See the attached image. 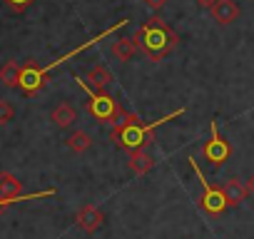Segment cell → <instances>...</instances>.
Here are the masks:
<instances>
[{
    "label": "cell",
    "instance_id": "ac0fdd59",
    "mask_svg": "<svg viewBox=\"0 0 254 239\" xmlns=\"http://www.w3.org/2000/svg\"><path fill=\"white\" fill-rule=\"evenodd\" d=\"M3 3H5L13 13H25V10L35 3V0H3Z\"/></svg>",
    "mask_w": 254,
    "mask_h": 239
},
{
    "label": "cell",
    "instance_id": "3957f363",
    "mask_svg": "<svg viewBox=\"0 0 254 239\" xmlns=\"http://www.w3.org/2000/svg\"><path fill=\"white\" fill-rule=\"evenodd\" d=\"M75 80H77V85L85 90V95H87V112L97 120V122L115 125L117 120L125 115V112H122V107H120V102H117L107 90H95L87 80H80L77 75H75Z\"/></svg>",
    "mask_w": 254,
    "mask_h": 239
},
{
    "label": "cell",
    "instance_id": "9a60e30c",
    "mask_svg": "<svg viewBox=\"0 0 254 239\" xmlns=\"http://www.w3.org/2000/svg\"><path fill=\"white\" fill-rule=\"evenodd\" d=\"M0 82L5 87H18L20 82V65L15 60H8L3 67H0Z\"/></svg>",
    "mask_w": 254,
    "mask_h": 239
},
{
    "label": "cell",
    "instance_id": "7a4b0ae2",
    "mask_svg": "<svg viewBox=\"0 0 254 239\" xmlns=\"http://www.w3.org/2000/svg\"><path fill=\"white\" fill-rule=\"evenodd\" d=\"M135 43L140 45V50H142L147 58L162 60V58H167V55L180 45V38H177V33H175L162 18H150L142 28H137Z\"/></svg>",
    "mask_w": 254,
    "mask_h": 239
},
{
    "label": "cell",
    "instance_id": "52a82bcc",
    "mask_svg": "<svg viewBox=\"0 0 254 239\" xmlns=\"http://www.w3.org/2000/svg\"><path fill=\"white\" fill-rule=\"evenodd\" d=\"M45 80H48V72L40 65H35L33 60H28L25 65H20V82H18V87H20L23 95H28V97L38 95L43 90Z\"/></svg>",
    "mask_w": 254,
    "mask_h": 239
},
{
    "label": "cell",
    "instance_id": "277c9868",
    "mask_svg": "<svg viewBox=\"0 0 254 239\" xmlns=\"http://www.w3.org/2000/svg\"><path fill=\"white\" fill-rule=\"evenodd\" d=\"M190 165H192V170H194V175H197V179H199V184H202L199 207H202L207 214H212V217L224 214V212H227V207H229V202H227V197H224L222 187H214L212 182H207V177H204V172H202V167L197 165V160H194V157H190Z\"/></svg>",
    "mask_w": 254,
    "mask_h": 239
},
{
    "label": "cell",
    "instance_id": "5bb4252c",
    "mask_svg": "<svg viewBox=\"0 0 254 239\" xmlns=\"http://www.w3.org/2000/svg\"><path fill=\"white\" fill-rule=\"evenodd\" d=\"M87 82H90L95 90H107V85L112 82V75H110V70H107V67L95 65V67H90V70H87Z\"/></svg>",
    "mask_w": 254,
    "mask_h": 239
},
{
    "label": "cell",
    "instance_id": "e0dca14e",
    "mask_svg": "<svg viewBox=\"0 0 254 239\" xmlns=\"http://www.w3.org/2000/svg\"><path fill=\"white\" fill-rule=\"evenodd\" d=\"M13 117H15V107L8 100H0V125L13 122Z\"/></svg>",
    "mask_w": 254,
    "mask_h": 239
},
{
    "label": "cell",
    "instance_id": "ffe728a7",
    "mask_svg": "<svg viewBox=\"0 0 254 239\" xmlns=\"http://www.w3.org/2000/svg\"><path fill=\"white\" fill-rule=\"evenodd\" d=\"M194 3H197L199 8H204V10H212V8L217 5V0H194Z\"/></svg>",
    "mask_w": 254,
    "mask_h": 239
},
{
    "label": "cell",
    "instance_id": "5b68a950",
    "mask_svg": "<svg viewBox=\"0 0 254 239\" xmlns=\"http://www.w3.org/2000/svg\"><path fill=\"white\" fill-rule=\"evenodd\" d=\"M209 142H204V147H202V155H204V160L212 165V167H222L227 160H229V155H232V147H229V142L219 135V130H217V120H212L209 122Z\"/></svg>",
    "mask_w": 254,
    "mask_h": 239
},
{
    "label": "cell",
    "instance_id": "9c48e42d",
    "mask_svg": "<svg viewBox=\"0 0 254 239\" xmlns=\"http://www.w3.org/2000/svg\"><path fill=\"white\" fill-rule=\"evenodd\" d=\"M209 13H212V20L217 25H232L239 18V5L234 0H217V5Z\"/></svg>",
    "mask_w": 254,
    "mask_h": 239
},
{
    "label": "cell",
    "instance_id": "6da1fadb",
    "mask_svg": "<svg viewBox=\"0 0 254 239\" xmlns=\"http://www.w3.org/2000/svg\"><path fill=\"white\" fill-rule=\"evenodd\" d=\"M180 115H185V107H182V110H177V112H170V115L160 117L157 122H142V120H140L137 115L127 112V115H122V117L117 120V122L112 125L110 140H112L117 147L127 150V152H132V150H142V147H147V145L152 142V130H157L160 125L170 122V120H175V117H180Z\"/></svg>",
    "mask_w": 254,
    "mask_h": 239
},
{
    "label": "cell",
    "instance_id": "4fadbf2b",
    "mask_svg": "<svg viewBox=\"0 0 254 239\" xmlns=\"http://www.w3.org/2000/svg\"><path fill=\"white\" fill-rule=\"evenodd\" d=\"M152 167H155V160L145 152V147L130 152V170H132L135 175H147Z\"/></svg>",
    "mask_w": 254,
    "mask_h": 239
},
{
    "label": "cell",
    "instance_id": "d6986e66",
    "mask_svg": "<svg viewBox=\"0 0 254 239\" xmlns=\"http://www.w3.org/2000/svg\"><path fill=\"white\" fill-rule=\"evenodd\" d=\"M145 5H147L150 10H155V13H157V10H162V8L167 5V0H145Z\"/></svg>",
    "mask_w": 254,
    "mask_h": 239
},
{
    "label": "cell",
    "instance_id": "8fae6325",
    "mask_svg": "<svg viewBox=\"0 0 254 239\" xmlns=\"http://www.w3.org/2000/svg\"><path fill=\"white\" fill-rule=\"evenodd\" d=\"M50 120L60 127V130H67V127H72L75 125V120H77V112H75V107L72 105H67V102H60L53 112H50Z\"/></svg>",
    "mask_w": 254,
    "mask_h": 239
},
{
    "label": "cell",
    "instance_id": "44dd1931",
    "mask_svg": "<svg viewBox=\"0 0 254 239\" xmlns=\"http://www.w3.org/2000/svg\"><path fill=\"white\" fill-rule=\"evenodd\" d=\"M247 187H249V194L254 197V175H252V177L247 179Z\"/></svg>",
    "mask_w": 254,
    "mask_h": 239
},
{
    "label": "cell",
    "instance_id": "ba28073f",
    "mask_svg": "<svg viewBox=\"0 0 254 239\" xmlns=\"http://www.w3.org/2000/svg\"><path fill=\"white\" fill-rule=\"evenodd\" d=\"M75 222H77V227H80L82 232L92 234V232H97V229L102 227L105 214H102V209H100L97 204H82V207L77 209V214H75Z\"/></svg>",
    "mask_w": 254,
    "mask_h": 239
},
{
    "label": "cell",
    "instance_id": "2e32d148",
    "mask_svg": "<svg viewBox=\"0 0 254 239\" xmlns=\"http://www.w3.org/2000/svg\"><path fill=\"white\" fill-rule=\"evenodd\" d=\"M65 145L72 150V152H87L90 147H92V137L87 135V132H82V130H77V132H72V135H67V140H65Z\"/></svg>",
    "mask_w": 254,
    "mask_h": 239
},
{
    "label": "cell",
    "instance_id": "7c38bea8",
    "mask_svg": "<svg viewBox=\"0 0 254 239\" xmlns=\"http://www.w3.org/2000/svg\"><path fill=\"white\" fill-rule=\"evenodd\" d=\"M137 50H140V45L135 43V38H117V40L112 43V55H115L120 62H130Z\"/></svg>",
    "mask_w": 254,
    "mask_h": 239
},
{
    "label": "cell",
    "instance_id": "8992f818",
    "mask_svg": "<svg viewBox=\"0 0 254 239\" xmlns=\"http://www.w3.org/2000/svg\"><path fill=\"white\" fill-rule=\"evenodd\" d=\"M50 194H55V189L38 192V194H23V184L15 175L0 172V199L5 204H13V202H20V199H33V197H50Z\"/></svg>",
    "mask_w": 254,
    "mask_h": 239
},
{
    "label": "cell",
    "instance_id": "7402d4cb",
    "mask_svg": "<svg viewBox=\"0 0 254 239\" xmlns=\"http://www.w3.org/2000/svg\"><path fill=\"white\" fill-rule=\"evenodd\" d=\"M3 207H5V202H3V199H0V212H3Z\"/></svg>",
    "mask_w": 254,
    "mask_h": 239
},
{
    "label": "cell",
    "instance_id": "30bf717a",
    "mask_svg": "<svg viewBox=\"0 0 254 239\" xmlns=\"http://www.w3.org/2000/svg\"><path fill=\"white\" fill-rule=\"evenodd\" d=\"M222 192H224L229 207H234V204H239V202H244V199L249 197V187H247V182H242V179H237V177L227 179V182L222 184Z\"/></svg>",
    "mask_w": 254,
    "mask_h": 239
}]
</instances>
